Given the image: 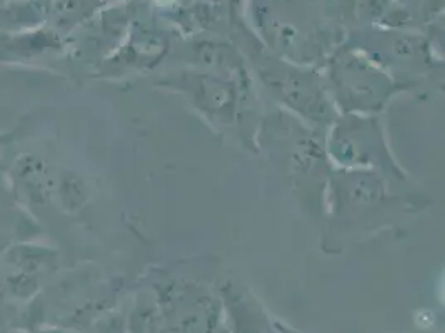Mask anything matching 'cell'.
<instances>
[{
  "label": "cell",
  "instance_id": "6da1fadb",
  "mask_svg": "<svg viewBox=\"0 0 445 333\" xmlns=\"http://www.w3.org/2000/svg\"><path fill=\"white\" fill-rule=\"evenodd\" d=\"M161 2H168V0H161Z\"/></svg>",
  "mask_w": 445,
  "mask_h": 333
}]
</instances>
